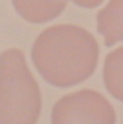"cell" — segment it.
Listing matches in <instances>:
<instances>
[{
	"mask_svg": "<svg viewBox=\"0 0 123 124\" xmlns=\"http://www.w3.org/2000/svg\"><path fill=\"white\" fill-rule=\"evenodd\" d=\"M31 58L37 73L54 87H73L92 76L99 61V44L87 29L55 24L37 36Z\"/></svg>",
	"mask_w": 123,
	"mask_h": 124,
	"instance_id": "1",
	"label": "cell"
},
{
	"mask_svg": "<svg viewBox=\"0 0 123 124\" xmlns=\"http://www.w3.org/2000/svg\"><path fill=\"white\" fill-rule=\"evenodd\" d=\"M42 110L39 84L24 53L8 48L0 53V124H36Z\"/></svg>",
	"mask_w": 123,
	"mask_h": 124,
	"instance_id": "2",
	"label": "cell"
},
{
	"mask_svg": "<svg viewBox=\"0 0 123 124\" xmlns=\"http://www.w3.org/2000/svg\"><path fill=\"white\" fill-rule=\"evenodd\" d=\"M52 124H115L112 103L92 89L66 93L52 108Z\"/></svg>",
	"mask_w": 123,
	"mask_h": 124,
	"instance_id": "3",
	"label": "cell"
},
{
	"mask_svg": "<svg viewBox=\"0 0 123 124\" xmlns=\"http://www.w3.org/2000/svg\"><path fill=\"white\" fill-rule=\"evenodd\" d=\"M11 2L16 13L32 24L52 21L66 8V0H11Z\"/></svg>",
	"mask_w": 123,
	"mask_h": 124,
	"instance_id": "4",
	"label": "cell"
},
{
	"mask_svg": "<svg viewBox=\"0 0 123 124\" xmlns=\"http://www.w3.org/2000/svg\"><path fill=\"white\" fill-rule=\"evenodd\" d=\"M97 31L105 40V45L123 40V0H110L97 13Z\"/></svg>",
	"mask_w": 123,
	"mask_h": 124,
	"instance_id": "5",
	"label": "cell"
},
{
	"mask_svg": "<svg viewBox=\"0 0 123 124\" xmlns=\"http://www.w3.org/2000/svg\"><path fill=\"white\" fill-rule=\"evenodd\" d=\"M102 76L109 93L114 98L123 101V47L115 48L105 56Z\"/></svg>",
	"mask_w": 123,
	"mask_h": 124,
	"instance_id": "6",
	"label": "cell"
},
{
	"mask_svg": "<svg viewBox=\"0 0 123 124\" xmlns=\"http://www.w3.org/2000/svg\"><path fill=\"white\" fill-rule=\"evenodd\" d=\"M70 2H73L75 5L83 7V8H96V7H99L104 0H70Z\"/></svg>",
	"mask_w": 123,
	"mask_h": 124,
	"instance_id": "7",
	"label": "cell"
}]
</instances>
